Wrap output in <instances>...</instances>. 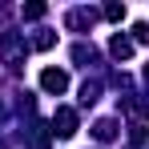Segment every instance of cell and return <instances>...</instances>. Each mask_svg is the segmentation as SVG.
<instances>
[{
	"label": "cell",
	"instance_id": "cell-6",
	"mask_svg": "<svg viewBox=\"0 0 149 149\" xmlns=\"http://www.w3.org/2000/svg\"><path fill=\"white\" fill-rule=\"evenodd\" d=\"M93 137H97V141H113V137H117V121H109V117H101V121L93 125Z\"/></svg>",
	"mask_w": 149,
	"mask_h": 149
},
{
	"label": "cell",
	"instance_id": "cell-12",
	"mask_svg": "<svg viewBox=\"0 0 149 149\" xmlns=\"http://www.w3.org/2000/svg\"><path fill=\"white\" fill-rule=\"evenodd\" d=\"M133 40L137 45H149V24H133Z\"/></svg>",
	"mask_w": 149,
	"mask_h": 149
},
{
	"label": "cell",
	"instance_id": "cell-3",
	"mask_svg": "<svg viewBox=\"0 0 149 149\" xmlns=\"http://www.w3.org/2000/svg\"><path fill=\"white\" fill-rule=\"evenodd\" d=\"M101 12H93V8H73L69 16H65V28H73V32H89V28L97 24Z\"/></svg>",
	"mask_w": 149,
	"mask_h": 149
},
{
	"label": "cell",
	"instance_id": "cell-13",
	"mask_svg": "<svg viewBox=\"0 0 149 149\" xmlns=\"http://www.w3.org/2000/svg\"><path fill=\"white\" fill-rule=\"evenodd\" d=\"M8 12H12V8H4V4H0V20H4V16H8Z\"/></svg>",
	"mask_w": 149,
	"mask_h": 149
},
{
	"label": "cell",
	"instance_id": "cell-7",
	"mask_svg": "<svg viewBox=\"0 0 149 149\" xmlns=\"http://www.w3.org/2000/svg\"><path fill=\"white\" fill-rule=\"evenodd\" d=\"M73 61H77V65H97V49H93V45H77Z\"/></svg>",
	"mask_w": 149,
	"mask_h": 149
},
{
	"label": "cell",
	"instance_id": "cell-10",
	"mask_svg": "<svg viewBox=\"0 0 149 149\" xmlns=\"http://www.w3.org/2000/svg\"><path fill=\"white\" fill-rule=\"evenodd\" d=\"M45 12H49L45 4H24V8H20V16H24V20H40Z\"/></svg>",
	"mask_w": 149,
	"mask_h": 149
},
{
	"label": "cell",
	"instance_id": "cell-11",
	"mask_svg": "<svg viewBox=\"0 0 149 149\" xmlns=\"http://www.w3.org/2000/svg\"><path fill=\"white\" fill-rule=\"evenodd\" d=\"M52 45H56V36H52V32H40V36L32 40V49H40V52H49Z\"/></svg>",
	"mask_w": 149,
	"mask_h": 149
},
{
	"label": "cell",
	"instance_id": "cell-14",
	"mask_svg": "<svg viewBox=\"0 0 149 149\" xmlns=\"http://www.w3.org/2000/svg\"><path fill=\"white\" fill-rule=\"evenodd\" d=\"M145 81H149V69H145Z\"/></svg>",
	"mask_w": 149,
	"mask_h": 149
},
{
	"label": "cell",
	"instance_id": "cell-1",
	"mask_svg": "<svg viewBox=\"0 0 149 149\" xmlns=\"http://www.w3.org/2000/svg\"><path fill=\"white\" fill-rule=\"evenodd\" d=\"M0 61H4L8 69H20V65H24V40H20L16 32H0Z\"/></svg>",
	"mask_w": 149,
	"mask_h": 149
},
{
	"label": "cell",
	"instance_id": "cell-8",
	"mask_svg": "<svg viewBox=\"0 0 149 149\" xmlns=\"http://www.w3.org/2000/svg\"><path fill=\"white\" fill-rule=\"evenodd\" d=\"M97 97H101V85H97V81H85V85H81V101H85V105H93Z\"/></svg>",
	"mask_w": 149,
	"mask_h": 149
},
{
	"label": "cell",
	"instance_id": "cell-5",
	"mask_svg": "<svg viewBox=\"0 0 149 149\" xmlns=\"http://www.w3.org/2000/svg\"><path fill=\"white\" fill-rule=\"evenodd\" d=\"M109 52H113V56H117V61H129V56H133V40H129V36H121V32H117V36H113V40H109Z\"/></svg>",
	"mask_w": 149,
	"mask_h": 149
},
{
	"label": "cell",
	"instance_id": "cell-9",
	"mask_svg": "<svg viewBox=\"0 0 149 149\" xmlns=\"http://www.w3.org/2000/svg\"><path fill=\"white\" fill-rule=\"evenodd\" d=\"M101 16L117 24V20H125V4H105V8H101Z\"/></svg>",
	"mask_w": 149,
	"mask_h": 149
},
{
	"label": "cell",
	"instance_id": "cell-2",
	"mask_svg": "<svg viewBox=\"0 0 149 149\" xmlns=\"http://www.w3.org/2000/svg\"><path fill=\"white\" fill-rule=\"evenodd\" d=\"M52 133H56V137H73L77 133V109H65V105H61V109L52 113Z\"/></svg>",
	"mask_w": 149,
	"mask_h": 149
},
{
	"label": "cell",
	"instance_id": "cell-4",
	"mask_svg": "<svg viewBox=\"0 0 149 149\" xmlns=\"http://www.w3.org/2000/svg\"><path fill=\"white\" fill-rule=\"evenodd\" d=\"M40 89H45V93H56V97H61V93L69 89V77L61 73V69H45V73H40Z\"/></svg>",
	"mask_w": 149,
	"mask_h": 149
}]
</instances>
